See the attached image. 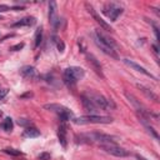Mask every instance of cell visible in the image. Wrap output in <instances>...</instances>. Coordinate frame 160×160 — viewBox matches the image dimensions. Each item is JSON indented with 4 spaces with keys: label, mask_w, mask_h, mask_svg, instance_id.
Instances as JSON below:
<instances>
[{
    "label": "cell",
    "mask_w": 160,
    "mask_h": 160,
    "mask_svg": "<svg viewBox=\"0 0 160 160\" xmlns=\"http://www.w3.org/2000/svg\"><path fill=\"white\" fill-rule=\"evenodd\" d=\"M84 75H85L84 69L79 68V66H69L63 73V80L68 88L74 89L76 83L79 80H82L84 78Z\"/></svg>",
    "instance_id": "6da1fadb"
},
{
    "label": "cell",
    "mask_w": 160,
    "mask_h": 160,
    "mask_svg": "<svg viewBox=\"0 0 160 160\" xmlns=\"http://www.w3.org/2000/svg\"><path fill=\"white\" fill-rule=\"evenodd\" d=\"M84 94L93 101V104L98 109H101V110H105V111H110V110H115L116 109L115 103L113 100L105 98L101 94H98V93H94V92H87Z\"/></svg>",
    "instance_id": "7a4b0ae2"
},
{
    "label": "cell",
    "mask_w": 160,
    "mask_h": 160,
    "mask_svg": "<svg viewBox=\"0 0 160 160\" xmlns=\"http://www.w3.org/2000/svg\"><path fill=\"white\" fill-rule=\"evenodd\" d=\"M74 124L78 125H85V124H110L113 123L111 116H104V115H83L79 118H74L71 120Z\"/></svg>",
    "instance_id": "3957f363"
},
{
    "label": "cell",
    "mask_w": 160,
    "mask_h": 160,
    "mask_svg": "<svg viewBox=\"0 0 160 160\" xmlns=\"http://www.w3.org/2000/svg\"><path fill=\"white\" fill-rule=\"evenodd\" d=\"M124 9L119 5H116L115 3H108L104 5L103 8V13L111 20V21H116V19L123 14Z\"/></svg>",
    "instance_id": "277c9868"
},
{
    "label": "cell",
    "mask_w": 160,
    "mask_h": 160,
    "mask_svg": "<svg viewBox=\"0 0 160 160\" xmlns=\"http://www.w3.org/2000/svg\"><path fill=\"white\" fill-rule=\"evenodd\" d=\"M88 136H89V139H92L90 141H98V143H100V145L116 144V138L115 136H111V135H108V134H104V133L95 131V133H93Z\"/></svg>",
    "instance_id": "5b68a950"
},
{
    "label": "cell",
    "mask_w": 160,
    "mask_h": 160,
    "mask_svg": "<svg viewBox=\"0 0 160 160\" xmlns=\"http://www.w3.org/2000/svg\"><path fill=\"white\" fill-rule=\"evenodd\" d=\"M101 149L104 151H106L108 154L110 155H114V156H118V158H124V156H128L129 155V151L125 150L124 148L116 145V144H108V145H101Z\"/></svg>",
    "instance_id": "8992f818"
},
{
    "label": "cell",
    "mask_w": 160,
    "mask_h": 160,
    "mask_svg": "<svg viewBox=\"0 0 160 160\" xmlns=\"http://www.w3.org/2000/svg\"><path fill=\"white\" fill-rule=\"evenodd\" d=\"M94 38H95V39H98L100 43H103V44H105V45L110 46V48H111V49H114V50L118 48L116 41H115L113 38H110V36H108L106 34H104L100 29H96V30H95V33H94Z\"/></svg>",
    "instance_id": "52a82bcc"
},
{
    "label": "cell",
    "mask_w": 160,
    "mask_h": 160,
    "mask_svg": "<svg viewBox=\"0 0 160 160\" xmlns=\"http://www.w3.org/2000/svg\"><path fill=\"white\" fill-rule=\"evenodd\" d=\"M85 7H87L88 12H89V13L92 14V16L94 18V20H95V21H96V23H98V24L100 25V28L105 29L106 31H113L111 26H110V25H109V24H108L106 21H104V20H103V19H101V18L99 16V14H98V13L95 12V9H94V8H93V7H92V5L89 4V3H87V4H85Z\"/></svg>",
    "instance_id": "ba28073f"
},
{
    "label": "cell",
    "mask_w": 160,
    "mask_h": 160,
    "mask_svg": "<svg viewBox=\"0 0 160 160\" xmlns=\"http://www.w3.org/2000/svg\"><path fill=\"white\" fill-rule=\"evenodd\" d=\"M49 21L55 29H58L60 20L58 18V7H56L55 2H50L49 3Z\"/></svg>",
    "instance_id": "9c48e42d"
},
{
    "label": "cell",
    "mask_w": 160,
    "mask_h": 160,
    "mask_svg": "<svg viewBox=\"0 0 160 160\" xmlns=\"http://www.w3.org/2000/svg\"><path fill=\"white\" fill-rule=\"evenodd\" d=\"M123 63L125 64V65H128L129 68H131V69H134V70H136V71H139V73H141V74H144V75H146V76H149V78H151V79H154V80H158L151 73H149L145 68H143V66H140L139 64H136L135 61H133V60H130V59H123Z\"/></svg>",
    "instance_id": "30bf717a"
},
{
    "label": "cell",
    "mask_w": 160,
    "mask_h": 160,
    "mask_svg": "<svg viewBox=\"0 0 160 160\" xmlns=\"http://www.w3.org/2000/svg\"><path fill=\"white\" fill-rule=\"evenodd\" d=\"M87 59H88V63L90 64V66L93 68V70H94V71H95L100 78H103V79H104L103 68H101V65H100L99 60H98L93 54H87Z\"/></svg>",
    "instance_id": "8fae6325"
},
{
    "label": "cell",
    "mask_w": 160,
    "mask_h": 160,
    "mask_svg": "<svg viewBox=\"0 0 160 160\" xmlns=\"http://www.w3.org/2000/svg\"><path fill=\"white\" fill-rule=\"evenodd\" d=\"M68 128L65 125V123H61L58 128V138H59V143L61 144L63 148L68 146Z\"/></svg>",
    "instance_id": "7c38bea8"
},
{
    "label": "cell",
    "mask_w": 160,
    "mask_h": 160,
    "mask_svg": "<svg viewBox=\"0 0 160 160\" xmlns=\"http://www.w3.org/2000/svg\"><path fill=\"white\" fill-rule=\"evenodd\" d=\"M94 43L96 44L98 48H100V50H101L104 54H106V55H109V56H111V58H114V59H119V56H118V54H116V50H114V49H111L110 46H108V45L100 43V41H99L98 39H95V38H94Z\"/></svg>",
    "instance_id": "4fadbf2b"
},
{
    "label": "cell",
    "mask_w": 160,
    "mask_h": 160,
    "mask_svg": "<svg viewBox=\"0 0 160 160\" xmlns=\"http://www.w3.org/2000/svg\"><path fill=\"white\" fill-rule=\"evenodd\" d=\"M36 23V19L34 16H25L23 19H20L19 21L12 24L13 28H19V26H33Z\"/></svg>",
    "instance_id": "5bb4252c"
},
{
    "label": "cell",
    "mask_w": 160,
    "mask_h": 160,
    "mask_svg": "<svg viewBox=\"0 0 160 160\" xmlns=\"http://www.w3.org/2000/svg\"><path fill=\"white\" fill-rule=\"evenodd\" d=\"M20 73H21L23 78H25V79H34V78H36V70H35L34 66H30V65L24 66L20 70Z\"/></svg>",
    "instance_id": "9a60e30c"
},
{
    "label": "cell",
    "mask_w": 160,
    "mask_h": 160,
    "mask_svg": "<svg viewBox=\"0 0 160 160\" xmlns=\"http://www.w3.org/2000/svg\"><path fill=\"white\" fill-rule=\"evenodd\" d=\"M82 103H83V106L88 110V111H92V113H95V111H98V108L93 104V101L85 95V94H83L82 95Z\"/></svg>",
    "instance_id": "2e32d148"
},
{
    "label": "cell",
    "mask_w": 160,
    "mask_h": 160,
    "mask_svg": "<svg viewBox=\"0 0 160 160\" xmlns=\"http://www.w3.org/2000/svg\"><path fill=\"white\" fill-rule=\"evenodd\" d=\"M23 135L25 138H38L40 135V131L34 126H28V128H25Z\"/></svg>",
    "instance_id": "e0dca14e"
},
{
    "label": "cell",
    "mask_w": 160,
    "mask_h": 160,
    "mask_svg": "<svg viewBox=\"0 0 160 160\" xmlns=\"http://www.w3.org/2000/svg\"><path fill=\"white\" fill-rule=\"evenodd\" d=\"M44 108H45V109H48V110H50V111L56 113L58 115H60V114L66 109L65 106L59 105V104H46V105H44Z\"/></svg>",
    "instance_id": "ac0fdd59"
},
{
    "label": "cell",
    "mask_w": 160,
    "mask_h": 160,
    "mask_svg": "<svg viewBox=\"0 0 160 160\" xmlns=\"http://www.w3.org/2000/svg\"><path fill=\"white\" fill-rule=\"evenodd\" d=\"M41 40H43V28H38L36 33H35V38H34V48H38L40 46L41 44Z\"/></svg>",
    "instance_id": "d6986e66"
},
{
    "label": "cell",
    "mask_w": 160,
    "mask_h": 160,
    "mask_svg": "<svg viewBox=\"0 0 160 160\" xmlns=\"http://www.w3.org/2000/svg\"><path fill=\"white\" fill-rule=\"evenodd\" d=\"M138 88H139V89H141V92H143V93H144V94H145V95H146L148 98H150V99H153V100H155L156 103L159 101V100H158V96H156V95H155V94H154L153 92H150L149 89H146L145 87H143V85H140V84H138Z\"/></svg>",
    "instance_id": "ffe728a7"
},
{
    "label": "cell",
    "mask_w": 160,
    "mask_h": 160,
    "mask_svg": "<svg viewBox=\"0 0 160 160\" xmlns=\"http://www.w3.org/2000/svg\"><path fill=\"white\" fill-rule=\"evenodd\" d=\"M2 128L5 130V131H12L13 130V128H14V124H13V120H12V118H5V120H4V123L2 124Z\"/></svg>",
    "instance_id": "44dd1931"
},
{
    "label": "cell",
    "mask_w": 160,
    "mask_h": 160,
    "mask_svg": "<svg viewBox=\"0 0 160 160\" xmlns=\"http://www.w3.org/2000/svg\"><path fill=\"white\" fill-rule=\"evenodd\" d=\"M4 153L5 154H9V155H13V156H19V155L23 154L20 150H16V149H13V148H5L4 149Z\"/></svg>",
    "instance_id": "7402d4cb"
},
{
    "label": "cell",
    "mask_w": 160,
    "mask_h": 160,
    "mask_svg": "<svg viewBox=\"0 0 160 160\" xmlns=\"http://www.w3.org/2000/svg\"><path fill=\"white\" fill-rule=\"evenodd\" d=\"M56 48H58V50H59L60 53H64V50H65V44H64V41H63L61 39H58V40H56Z\"/></svg>",
    "instance_id": "603a6c76"
},
{
    "label": "cell",
    "mask_w": 160,
    "mask_h": 160,
    "mask_svg": "<svg viewBox=\"0 0 160 160\" xmlns=\"http://www.w3.org/2000/svg\"><path fill=\"white\" fill-rule=\"evenodd\" d=\"M50 158H51V156H50L49 153H41V154L38 156L39 160H50Z\"/></svg>",
    "instance_id": "cb8c5ba5"
},
{
    "label": "cell",
    "mask_w": 160,
    "mask_h": 160,
    "mask_svg": "<svg viewBox=\"0 0 160 160\" xmlns=\"http://www.w3.org/2000/svg\"><path fill=\"white\" fill-rule=\"evenodd\" d=\"M23 48H24V43H20V44H16V45L12 46L10 50H12V51H18V50H20V49H23Z\"/></svg>",
    "instance_id": "d4e9b609"
},
{
    "label": "cell",
    "mask_w": 160,
    "mask_h": 160,
    "mask_svg": "<svg viewBox=\"0 0 160 160\" xmlns=\"http://www.w3.org/2000/svg\"><path fill=\"white\" fill-rule=\"evenodd\" d=\"M8 93H9V90H8V89H0V100H2L3 98H5Z\"/></svg>",
    "instance_id": "484cf974"
},
{
    "label": "cell",
    "mask_w": 160,
    "mask_h": 160,
    "mask_svg": "<svg viewBox=\"0 0 160 160\" xmlns=\"http://www.w3.org/2000/svg\"><path fill=\"white\" fill-rule=\"evenodd\" d=\"M9 10H12V8H10V7H8V5H0V13L9 12Z\"/></svg>",
    "instance_id": "4316f807"
},
{
    "label": "cell",
    "mask_w": 160,
    "mask_h": 160,
    "mask_svg": "<svg viewBox=\"0 0 160 160\" xmlns=\"http://www.w3.org/2000/svg\"><path fill=\"white\" fill-rule=\"evenodd\" d=\"M19 124H20V125H29V124H31V123H30V120H28V119H19Z\"/></svg>",
    "instance_id": "83f0119b"
},
{
    "label": "cell",
    "mask_w": 160,
    "mask_h": 160,
    "mask_svg": "<svg viewBox=\"0 0 160 160\" xmlns=\"http://www.w3.org/2000/svg\"><path fill=\"white\" fill-rule=\"evenodd\" d=\"M136 159H138V160H148V159H145L144 156H141V155H139V154L136 155Z\"/></svg>",
    "instance_id": "f1b7e54d"
},
{
    "label": "cell",
    "mask_w": 160,
    "mask_h": 160,
    "mask_svg": "<svg viewBox=\"0 0 160 160\" xmlns=\"http://www.w3.org/2000/svg\"><path fill=\"white\" fill-rule=\"evenodd\" d=\"M153 49H154L155 54H158V53H159V50H158V46H156V45H153Z\"/></svg>",
    "instance_id": "f546056e"
},
{
    "label": "cell",
    "mask_w": 160,
    "mask_h": 160,
    "mask_svg": "<svg viewBox=\"0 0 160 160\" xmlns=\"http://www.w3.org/2000/svg\"><path fill=\"white\" fill-rule=\"evenodd\" d=\"M2 19H3V18H2V15H0V20H2Z\"/></svg>",
    "instance_id": "4dcf8cb0"
}]
</instances>
